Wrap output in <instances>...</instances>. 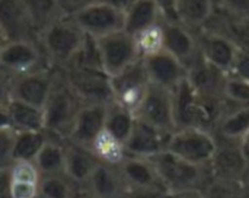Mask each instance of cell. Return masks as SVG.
<instances>
[{
  "instance_id": "41",
  "label": "cell",
  "mask_w": 249,
  "mask_h": 198,
  "mask_svg": "<svg viewBox=\"0 0 249 198\" xmlns=\"http://www.w3.org/2000/svg\"><path fill=\"white\" fill-rule=\"evenodd\" d=\"M10 83L12 77L0 70V107H6L10 101Z\"/></svg>"
},
{
  "instance_id": "26",
  "label": "cell",
  "mask_w": 249,
  "mask_h": 198,
  "mask_svg": "<svg viewBox=\"0 0 249 198\" xmlns=\"http://www.w3.org/2000/svg\"><path fill=\"white\" fill-rule=\"evenodd\" d=\"M64 161H66L64 142L48 137V140L36 155L34 163L36 165L41 175L44 177V175L64 174Z\"/></svg>"
},
{
  "instance_id": "18",
  "label": "cell",
  "mask_w": 249,
  "mask_h": 198,
  "mask_svg": "<svg viewBox=\"0 0 249 198\" xmlns=\"http://www.w3.org/2000/svg\"><path fill=\"white\" fill-rule=\"evenodd\" d=\"M0 32L6 42L38 41L20 0H0Z\"/></svg>"
},
{
  "instance_id": "28",
  "label": "cell",
  "mask_w": 249,
  "mask_h": 198,
  "mask_svg": "<svg viewBox=\"0 0 249 198\" xmlns=\"http://www.w3.org/2000/svg\"><path fill=\"white\" fill-rule=\"evenodd\" d=\"M90 150L101 163L111 166H118L127 156L124 143L107 130H104L95 139V142L90 146Z\"/></svg>"
},
{
  "instance_id": "29",
  "label": "cell",
  "mask_w": 249,
  "mask_h": 198,
  "mask_svg": "<svg viewBox=\"0 0 249 198\" xmlns=\"http://www.w3.org/2000/svg\"><path fill=\"white\" fill-rule=\"evenodd\" d=\"M47 140L45 131H15L13 161L34 162Z\"/></svg>"
},
{
  "instance_id": "46",
  "label": "cell",
  "mask_w": 249,
  "mask_h": 198,
  "mask_svg": "<svg viewBox=\"0 0 249 198\" xmlns=\"http://www.w3.org/2000/svg\"><path fill=\"white\" fill-rule=\"evenodd\" d=\"M241 146L244 149V153L247 155V158L249 159V131L244 136V139L241 140Z\"/></svg>"
},
{
  "instance_id": "33",
  "label": "cell",
  "mask_w": 249,
  "mask_h": 198,
  "mask_svg": "<svg viewBox=\"0 0 249 198\" xmlns=\"http://www.w3.org/2000/svg\"><path fill=\"white\" fill-rule=\"evenodd\" d=\"M223 96L232 107L249 105V82L228 74L223 86Z\"/></svg>"
},
{
  "instance_id": "13",
  "label": "cell",
  "mask_w": 249,
  "mask_h": 198,
  "mask_svg": "<svg viewBox=\"0 0 249 198\" xmlns=\"http://www.w3.org/2000/svg\"><path fill=\"white\" fill-rule=\"evenodd\" d=\"M136 118L165 133H174L177 130V126L174 118L172 90L150 82L147 93L136 114Z\"/></svg>"
},
{
  "instance_id": "4",
  "label": "cell",
  "mask_w": 249,
  "mask_h": 198,
  "mask_svg": "<svg viewBox=\"0 0 249 198\" xmlns=\"http://www.w3.org/2000/svg\"><path fill=\"white\" fill-rule=\"evenodd\" d=\"M85 104L67 83L63 70L58 69L54 86L44 105L45 133L50 139L66 142L69 131Z\"/></svg>"
},
{
  "instance_id": "15",
  "label": "cell",
  "mask_w": 249,
  "mask_h": 198,
  "mask_svg": "<svg viewBox=\"0 0 249 198\" xmlns=\"http://www.w3.org/2000/svg\"><path fill=\"white\" fill-rule=\"evenodd\" d=\"M108 104H85L70 131L66 142L90 149L95 139L105 130Z\"/></svg>"
},
{
  "instance_id": "23",
  "label": "cell",
  "mask_w": 249,
  "mask_h": 198,
  "mask_svg": "<svg viewBox=\"0 0 249 198\" xmlns=\"http://www.w3.org/2000/svg\"><path fill=\"white\" fill-rule=\"evenodd\" d=\"M162 20V13L155 0H134L124 12V31L134 35Z\"/></svg>"
},
{
  "instance_id": "7",
  "label": "cell",
  "mask_w": 249,
  "mask_h": 198,
  "mask_svg": "<svg viewBox=\"0 0 249 198\" xmlns=\"http://www.w3.org/2000/svg\"><path fill=\"white\" fill-rule=\"evenodd\" d=\"M149 85L150 80L143 60H139L120 74L111 77L112 102L136 115L147 93Z\"/></svg>"
},
{
  "instance_id": "9",
  "label": "cell",
  "mask_w": 249,
  "mask_h": 198,
  "mask_svg": "<svg viewBox=\"0 0 249 198\" xmlns=\"http://www.w3.org/2000/svg\"><path fill=\"white\" fill-rule=\"evenodd\" d=\"M58 69L45 66L38 70L15 76L10 83V99L22 101L34 107L44 108L47 98L54 86Z\"/></svg>"
},
{
  "instance_id": "1",
  "label": "cell",
  "mask_w": 249,
  "mask_h": 198,
  "mask_svg": "<svg viewBox=\"0 0 249 198\" xmlns=\"http://www.w3.org/2000/svg\"><path fill=\"white\" fill-rule=\"evenodd\" d=\"M172 104L177 130L197 127L212 133L231 108L225 96L200 92L190 77L172 89Z\"/></svg>"
},
{
  "instance_id": "17",
  "label": "cell",
  "mask_w": 249,
  "mask_h": 198,
  "mask_svg": "<svg viewBox=\"0 0 249 198\" xmlns=\"http://www.w3.org/2000/svg\"><path fill=\"white\" fill-rule=\"evenodd\" d=\"M165 50L178 58L188 70L200 58V50L194 31L179 22L162 20Z\"/></svg>"
},
{
  "instance_id": "37",
  "label": "cell",
  "mask_w": 249,
  "mask_h": 198,
  "mask_svg": "<svg viewBox=\"0 0 249 198\" xmlns=\"http://www.w3.org/2000/svg\"><path fill=\"white\" fill-rule=\"evenodd\" d=\"M12 198H39V182L10 180Z\"/></svg>"
},
{
  "instance_id": "22",
  "label": "cell",
  "mask_w": 249,
  "mask_h": 198,
  "mask_svg": "<svg viewBox=\"0 0 249 198\" xmlns=\"http://www.w3.org/2000/svg\"><path fill=\"white\" fill-rule=\"evenodd\" d=\"M216 7V0H178L177 19L191 31H197L209 23Z\"/></svg>"
},
{
  "instance_id": "48",
  "label": "cell",
  "mask_w": 249,
  "mask_h": 198,
  "mask_svg": "<svg viewBox=\"0 0 249 198\" xmlns=\"http://www.w3.org/2000/svg\"><path fill=\"white\" fill-rule=\"evenodd\" d=\"M4 38H3V35H1V32H0V51H1V48H3V45H4Z\"/></svg>"
},
{
  "instance_id": "43",
  "label": "cell",
  "mask_w": 249,
  "mask_h": 198,
  "mask_svg": "<svg viewBox=\"0 0 249 198\" xmlns=\"http://www.w3.org/2000/svg\"><path fill=\"white\" fill-rule=\"evenodd\" d=\"M6 128H12V123H10V115H9L7 105L6 107H0V130H6Z\"/></svg>"
},
{
  "instance_id": "27",
  "label": "cell",
  "mask_w": 249,
  "mask_h": 198,
  "mask_svg": "<svg viewBox=\"0 0 249 198\" xmlns=\"http://www.w3.org/2000/svg\"><path fill=\"white\" fill-rule=\"evenodd\" d=\"M29 20L36 32V36L54 20L63 16L55 0H20Z\"/></svg>"
},
{
  "instance_id": "21",
  "label": "cell",
  "mask_w": 249,
  "mask_h": 198,
  "mask_svg": "<svg viewBox=\"0 0 249 198\" xmlns=\"http://www.w3.org/2000/svg\"><path fill=\"white\" fill-rule=\"evenodd\" d=\"M85 191L98 198H125L127 187L117 166L99 163L90 175Z\"/></svg>"
},
{
  "instance_id": "34",
  "label": "cell",
  "mask_w": 249,
  "mask_h": 198,
  "mask_svg": "<svg viewBox=\"0 0 249 198\" xmlns=\"http://www.w3.org/2000/svg\"><path fill=\"white\" fill-rule=\"evenodd\" d=\"M10 180L13 181H28V182H39L41 172L38 171L34 162H13L9 169Z\"/></svg>"
},
{
  "instance_id": "16",
  "label": "cell",
  "mask_w": 249,
  "mask_h": 198,
  "mask_svg": "<svg viewBox=\"0 0 249 198\" xmlns=\"http://www.w3.org/2000/svg\"><path fill=\"white\" fill-rule=\"evenodd\" d=\"M171 134L136 118L133 131L125 142V152L128 156L150 159L168 149Z\"/></svg>"
},
{
  "instance_id": "39",
  "label": "cell",
  "mask_w": 249,
  "mask_h": 198,
  "mask_svg": "<svg viewBox=\"0 0 249 198\" xmlns=\"http://www.w3.org/2000/svg\"><path fill=\"white\" fill-rule=\"evenodd\" d=\"M63 16H74L76 13H79L80 10H83L85 7H88L89 4L98 1V0H55Z\"/></svg>"
},
{
  "instance_id": "31",
  "label": "cell",
  "mask_w": 249,
  "mask_h": 198,
  "mask_svg": "<svg viewBox=\"0 0 249 198\" xmlns=\"http://www.w3.org/2000/svg\"><path fill=\"white\" fill-rule=\"evenodd\" d=\"M133 36H134L140 58L155 55L165 50V36H163L162 22L147 26L139 31L137 34H134Z\"/></svg>"
},
{
  "instance_id": "35",
  "label": "cell",
  "mask_w": 249,
  "mask_h": 198,
  "mask_svg": "<svg viewBox=\"0 0 249 198\" xmlns=\"http://www.w3.org/2000/svg\"><path fill=\"white\" fill-rule=\"evenodd\" d=\"M13 143L15 130H0V171H9L13 165Z\"/></svg>"
},
{
  "instance_id": "47",
  "label": "cell",
  "mask_w": 249,
  "mask_h": 198,
  "mask_svg": "<svg viewBox=\"0 0 249 198\" xmlns=\"http://www.w3.org/2000/svg\"><path fill=\"white\" fill-rule=\"evenodd\" d=\"M76 198H98V197L92 196V194H90V193H88V191H83L82 194H79Z\"/></svg>"
},
{
  "instance_id": "38",
  "label": "cell",
  "mask_w": 249,
  "mask_h": 198,
  "mask_svg": "<svg viewBox=\"0 0 249 198\" xmlns=\"http://www.w3.org/2000/svg\"><path fill=\"white\" fill-rule=\"evenodd\" d=\"M235 77H239L245 82H249V53L239 50L232 72L229 73Z\"/></svg>"
},
{
  "instance_id": "30",
  "label": "cell",
  "mask_w": 249,
  "mask_h": 198,
  "mask_svg": "<svg viewBox=\"0 0 249 198\" xmlns=\"http://www.w3.org/2000/svg\"><path fill=\"white\" fill-rule=\"evenodd\" d=\"M134 123H136V115L133 112L117 105L115 102L108 104L105 130L108 133H111L114 137H117L118 140H121L124 143V146L133 131Z\"/></svg>"
},
{
  "instance_id": "10",
  "label": "cell",
  "mask_w": 249,
  "mask_h": 198,
  "mask_svg": "<svg viewBox=\"0 0 249 198\" xmlns=\"http://www.w3.org/2000/svg\"><path fill=\"white\" fill-rule=\"evenodd\" d=\"M71 18L86 35L96 39L124 29V12L101 0Z\"/></svg>"
},
{
  "instance_id": "45",
  "label": "cell",
  "mask_w": 249,
  "mask_h": 198,
  "mask_svg": "<svg viewBox=\"0 0 249 198\" xmlns=\"http://www.w3.org/2000/svg\"><path fill=\"white\" fill-rule=\"evenodd\" d=\"M166 198H204V193L203 191H188V193L168 196Z\"/></svg>"
},
{
  "instance_id": "3",
  "label": "cell",
  "mask_w": 249,
  "mask_h": 198,
  "mask_svg": "<svg viewBox=\"0 0 249 198\" xmlns=\"http://www.w3.org/2000/svg\"><path fill=\"white\" fill-rule=\"evenodd\" d=\"M86 34L70 16H61L48 25L39 35L38 44L50 66L66 69L85 42Z\"/></svg>"
},
{
  "instance_id": "20",
  "label": "cell",
  "mask_w": 249,
  "mask_h": 198,
  "mask_svg": "<svg viewBox=\"0 0 249 198\" xmlns=\"http://www.w3.org/2000/svg\"><path fill=\"white\" fill-rule=\"evenodd\" d=\"M66 161H64V175L77 187H86L90 175L101 163L90 149L64 142Z\"/></svg>"
},
{
  "instance_id": "24",
  "label": "cell",
  "mask_w": 249,
  "mask_h": 198,
  "mask_svg": "<svg viewBox=\"0 0 249 198\" xmlns=\"http://www.w3.org/2000/svg\"><path fill=\"white\" fill-rule=\"evenodd\" d=\"M12 128L15 131H45L44 109L31 104L10 99L7 104Z\"/></svg>"
},
{
  "instance_id": "25",
  "label": "cell",
  "mask_w": 249,
  "mask_h": 198,
  "mask_svg": "<svg viewBox=\"0 0 249 198\" xmlns=\"http://www.w3.org/2000/svg\"><path fill=\"white\" fill-rule=\"evenodd\" d=\"M249 131V105L231 107L220 120L216 136L226 140L241 142Z\"/></svg>"
},
{
  "instance_id": "42",
  "label": "cell",
  "mask_w": 249,
  "mask_h": 198,
  "mask_svg": "<svg viewBox=\"0 0 249 198\" xmlns=\"http://www.w3.org/2000/svg\"><path fill=\"white\" fill-rule=\"evenodd\" d=\"M0 198H12L9 171H0Z\"/></svg>"
},
{
  "instance_id": "19",
  "label": "cell",
  "mask_w": 249,
  "mask_h": 198,
  "mask_svg": "<svg viewBox=\"0 0 249 198\" xmlns=\"http://www.w3.org/2000/svg\"><path fill=\"white\" fill-rule=\"evenodd\" d=\"M142 60L149 80L165 89L172 90L188 77V69L166 50Z\"/></svg>"
},
{
  "instance_id": "40",
  "label": "cell",
  "mask_w": 249,
  "mask_h": 198,
  "mask_svg": "<svg viewBox=\"0 0 249 198\" xmlns=\"http://www.w3.org/2000/svg\"><path fill=\"white\" fill-rule=\"evenodd\" d=\"M158 4L163 20L168 22H178L177 19V3L178 0H155Z\"/></svg>"
},
{
  "instance_id": "32",
  "label": "cell",
  "mask_w": 249,
  "mask_h": 198,
  "mask_svg": "<svg viewBox=\"0 0 249 198\" xmlns=\"http://www.w3.org/2000/svg\"><path fill=\"white\" fill-rule=\"evenodd\" d=\"M74 185L64 174L44 175L39 181V198H76L79 194Z\"/></svg>"
},
{
  "instance_id": "44",
  "label": "cell",
  "mask_w": 249,
  "mask_h": 198,
  "mask_svg": "<svg viewBox=\"0 0 249 198\" xmlns=\"http://www.w3.org/2000/svg\"><path fill=\"white\" fill-rule=\"evenodd\" d=\"M101 1H105L108 4H111V6H114V7L120 9V10H123V12H125L134 0H101Z\"/></svg>"
},
{
  "instance_id": "11",
  "label": "cell",
  "mask_w": 249,
  "mask_h": 198,
  "mask_svg": "<svg viewBox=\"0 0 249 198\" xmlns=\"http://www.w3.org/2000/svg\"><path fill=\"white\" fill-rule=\"evenodd\" d=\"M50 66L38 41L4 42L0 51V70L10 77L20 76L41 67Z\"/></svg>"
},
{
  "instance_id": "8",
  "label": "cell",
  "mask_w": 249,
  "mask_h": 198,
  "mask_svg": "<svg viewBox=\"0 0 249 198\" xmlns=\"http://www.w3.org/2000/svg\"><path fill=\"white\" fill-rule=\"evenodd\" d=\"M64 77L83 104H111V77L102 70L80 67L63 69Z\"/></svg>"
},
{
  "instance_id": "14",
  "label": "cell",
  "mask_w": 249,
  "mask_h": 198,
  "mask_svg": "<svg viewBox=\"0 0 249 198\" xmlns=\"http://www.w3.org/2000/svg\"><path fill=\"white\" fill-rule=\"evenodd\" d=\"M194 34L201 57L217 70L229 74L239 51L236 44L226 35L209 28L197 29L194 31Z\"/></svg>"
},
{
  "instance_id": "6",
  "label": "cell",
  "mask_w": 249,
  "mask_h": 198,
  "mask_svg": "<svg viewBox=\"0 0 249 198\" xmlns=\"http://www.w3.org/2000/svg\"><path fill=\"white\" fill-rule=\"evenodd\" d=\"M96 41H98L102 70L109 77L120 74L125 69L142 60L136 47L134 36L124 29L98 38Z\"/></svg>"
},
{
  "instance_id": "5",
  "label": "cell",
  "mask_w": 249,
  "mask_h": 198,
  "mask_svg": "<svg viewBox=\"0 0 249 198\" xmlns=\"http://www.w3.org/2000/svg\"><path fill=\"white\" fill-rule=\"evenodd\" d=\"M217 149L216 134L203 128L190 127L175 130L168 143L171 153L198 166H209Z\"/></svg>"
},
{
  "instance_id": "36",
  "label": "cell",
  "mask_w": 249,
  "mask_h": 198,
  "mask_svg": "<svg viewBox=\"0 0 249 198\" xmlns=\"http://www.w3.org/2000/svg\"><path fill=\"white\" fill-rule=\"evenodd\" d=\"M216 6L228 15L249 18V0H216Z\"/></svg>"
},
{
  "instance_id": "12",
  "label": "cell",
  "mask_w": 249,
  "mask_h": 198,
  "mask_svg": "<svg viewBox=\"0 0 249 198\" xmlns=\"http://www.w3.org/2000/svg\"><path fill=\"white\" fill-rule=\"evenodd\" d=\"M217 149L212 163L209 165L212 178L228 182L242 184L248 171L249 159L244 153L241 142L217 137Z\"/></svg>"
},
{
  "instance_id": "2",
  "label": "cell",
  "mask_w": 249,
  "mask_h": 198,
  "mask_svg": "<svg viewBox=\"0 0 249 198\" xmlns=\"http://www.w3.org/2000/svg\"><path fill=\"white\" fill-rule=\"evenodd\" d=\"M159 180L169 196L203 191L212 181V172L209 166H198L181 159L179 156L165 150L150 158Z\"/></svg>"
}]
</instances>
